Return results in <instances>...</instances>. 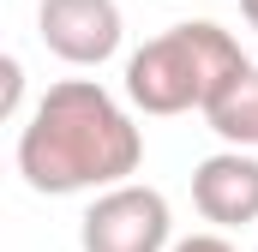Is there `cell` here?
<instances>
[{"label": "cell", "instance_id": "6da1fadb", "mask_svg": "<svg viewBox=\"0 0 258 252\" xmlns=\"http://www.w3.org/2000/svg\"><path fill=\"white\" fill-rule=\"evenodd\" d=\"M144 162V132L96 78H60L18 126V174L42 198L126 186Z\"/></svg>", "mask_w": 258, "mask_h": 252}, {"label": "cell", "instance_id": "7a4b0ae2", "mask_svg": "<svg viewBox=\"0 0 258 252\" xmlns=\"http://www.w3.org/2000/svg\"><path fill=\"white\" fill-rule=\"evenodd\" d=\"M246 66L252 60L234 30H222L216 18H186L126 54V102L138 114H192L210 108L216 90Z\"/></svg>", "mask_w": 258, "mask_h": 252}, {"label": "cell", "instance_id": "3957f363", "mask_svg": "<svg viewBox=\"0 0 258 252\" xmlns=\"http://www.w3.org/2000/svg\"><path fill=\"white\" fill-rule=\"evenodd\" d=\"M78 246L84 252H174V216L156 186H108L90 198L78 216Z\"/></svg>", "mask_w": 258, "mask_h": 252}, {"label": "cell", "instance_id": "277c9868", "mask_svg": "<svg viewBox=\"0 0 258 252\" xmlns=\"http://www.w3.org/2000/svg\"><path fill=\"white\" fill-rule=\"evenodd\" d=\"M36 36L66 66H102L120 54L126 18L114 0H42L36 6Z\"/></svg>", "mask_w": 258, "mask_h": 252}, {"label": "cell", "instance_id": "5b68a950", "mask_svg": "<svg viewBox=\"0 0 258 252\" xmlns=\"http://www.w3.org/2000/svg\"><path fill=\"white\" fill-rule=\"evenodd\" d=\"M192 204L216 234L258 222V156L252 150H216V156H204L192 168Z\"/></svg>", "mask_w": 258, "mask_h": 252}, {"label": "cell", "instance_id": "8992f818", "mask_svg": "<svg viewBox=\"0 0 258 252\" xmlns=\"http://www.w3.org/2000/svg\"><path fill=\"white\" fill-rule=\"evenodd\" d=\"M204 120H210V132H216L228 150H258V66L234 72V78L216 90V102L204 108Z\"/></svg>", "mask_w": 258, "mask_h": 252}, {"label": "cell", "instance_id": "52a82bcc", "mask_svg": "<svg viewBox=\"0 0 258 252\" xmlns=\"http://www.w3.org/2000/svg\"><path fill=\"white\" fill-rule=\"evenodd\" d=\"M18 102H24V66H18V54H6L0 60V114L18 120Z\"/></svg>", "mask_w": 258, "mask_h": 252}, {"label": "cell", "instance_id": "ba28073f", "mask_svg": "<svg viewBox=\"0 0 258 252\" xmlns=\"http://www.w3.org/2000/svg\"><path fill=\"white\" fill-rule=\"evenodd\" d=\"M174 252H240L228 234H216V228H204V234H186V240H174Z\"/></svg>", "mask_w": 258, "mask_h": 252}, {"label": "cell", "instance_id": "9c48e42d", "mask_svg": "<svg viewBox=\"0 0 258 252\" xmlns=\"http://www.w3.org/2000/svg\"><path fill=\"white\" fill-rule=\"evenodd\" d=\"M240 18H246V24L258 30V0H240Z\"/></svg>", "mask_w": 258, "mask_h": 252}]
</instances>
